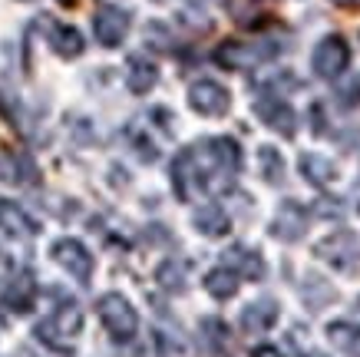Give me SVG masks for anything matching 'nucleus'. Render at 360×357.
Returning <instances> with one entry per match:
<instances>
[{
  "mask_svg": "<svg viewBox=\"0 0 360 357\" xmlns=\"http://www.w3.org/2000/svg\"><path fill=\"white\" fill-rule=\"evenodd\" d=\"M79 331H83V311H79L73 301H66L50 321H40V325H37V337H40L50 351H60V354H73L70 337H77Z\"/></svg>",
  "mask_w": 360,
  "mask_h": 357,
  "instance_id": "obj_1",
  "label": "nucleus"
},
{
  "mask_svg": "<svg viewBox=\"0 0 360 357\" xmlns=\"http://www.w3.org/2000/svg\"><path fill=\"white\" fill-rule=\"evenodd\" d=\"M96 311H99V321L106 325V331H110L116 341H132V337H136L139 318H136V308H132L122 294H103L96 304Z\"/></svg>",
  "mask_w": 360,
  "mask_h": 357,
  "instance_id": "obj_2",
  "label": "nucleus"
},
{
  "mask_svg": "<svg viewBox=\"0 0 360 357\" xmlns=\"http://www.w3.org/2000/svg\"><path fill=\"white\" fill-rule=\"evenodd\" d=\"M281 46L274 44H241V40H225L215 46V63L225 70H251V66L271 60Z\"/></svg>",
  "mask_w": 360,
  "mask_h": 357,
  "instance_id": "obj_3",
  "label": "nucleus"
},
{
  "mask_svg": "<svg viewBox=\"0 0 360 357\" xmlns=\"http://www.w3.org/2000/svg\"><path fill=\"white\" fill-rule=\"evenodd\" d=\"M347 63H350V46L338 33L324 37V40L314 46V54H311V70H314V76H321V80H338V76L347 70Z\"/></svg>",
  "mask_w": 360,
  "mask_h": 357,
  "instance_id": "obj_4",
  "label": "nucleus"
},
{
  "mask_svg": "<svg viewBox=\"0 0 360 357\" xmlns=\"http://www.w3.org/2000/svg\"><path fill=\"white\" fill-rule=\"evenodd\" d=\"M255 116L262 119L268 130L281 132L284 139H291L297 132V113L291 109V103L281 96H258L255 99Z\"/></svg>",
  "mask_w": 360,
  "mask_h": 357,
  "instance_id": "obj_5",
  "label": "nucleus"
},
{
  "mask_svg": "<svg viewBox=\"0 0 360 357\" xmlns=\"http://www.w3.org/2000/svg\"><path fill=\"white\" fill-rule=\"evenodd\" d=\"M188 106L195 109L198 116H225L231 106V96L215 80H198L188 87Z\"/></svg>",
  "mask_w": 360,
  "mask_h": 357,
  "instance_id": "obj_6",
  "label": "nucleus"
},
{
  "mask_svg": "<svg viewBox=\"0 0 360 357\" xmlns=\"http://www.w3.org/2000/svg\"><path fill=\"white\" fill-rule=\"evenodd\" d=\"M93 33H96V40L103 46H120L126 40V33H129V11H122V7H112V4H103L93 17Z\"/></svg>",
  "mask_w": 360,
  "mask_h": 357,
  "instance_id": "obj_7",
  "label": "nucleus"
},
{
  "mask_svg": "<svg viewBox=\"0 0 360 357\" xmlns=\"http://www.w3.org/2000/svg\"><path fill=\"white\" fill-rule=\"evenodd\" d=\"M317 255H324L330 265L344 271H360V238L350 232H338L317 245Z\"/></svg>",
  "mask_w": 360,
  "mask_h": 357,
  "instance_id": "obj_8",
  "label": "nucleus"
},
{
  "mask_svg": "<svg viewBox=\"0 0 360 357\" xmlns=\"http://www.w3.org/2000/svg\"><path fill=\"white\" fill-rule=\"evenodd\" d=\"M53 258H56V265H63L77 282H89V278H93V255L83 249V242H77V238H60L53 245Z\"/></svg>",
  "mask_w": 360,
  "mask_h": 357,
  "instance_id": "obj_9",
  "label": "nucleus"
},
{
  "mask_svg": "<svg viewBox=\"0 0 360 357\" xmlns=\"http://www.w3.org/2000/svg\"><path fill=\"white\" fill-rule=\"evenodd\" d=\"M0 298H4V304L13 308V311H30L33 298H37L33 275L30 271H17V275H11L7 282L0 284Z\"/></svg>",
  "mask_w": 360,
  "mask_h": 357,
  "instance_id": "obj_10",
  "label": "nucleus"
},
{
  "mask_svg": "<svg viewBox=\"0 0 360 357\" xmlns=\"http://www.w3.org/2000/svg\"><path fill=\"white\" fill-rule=\"evenodd\" d=\"M0 179L11 185H33L37 182V165H33L27 152L4 149V156H0Z\"/></svg>",
  "mask_w": 360,
  "mask_h": 357,
  "instance_id": "obj_11",
  "label": "nucleus"
},
{
  "mask_svg": "<svg viewBox=\"0 0 360 357\" xmlns=\"http://www.w3.org/2000/svg\"><path fill=\"white\" fill-rule=\"evenodd\" d=\"M304 225H307V212L304 206H297V202H281L278 208V215L271 222V232L284 242H297V238L304 235Z\"/></svg>",
  "mask_w": 360,
  "mask_h": 357,
  "instance_id": "obj_12",
  "label": "nucleus"
},
{
  "mask_svg": "<svg viewBox=\"0 0 360 357\" xmlns=\"http://www.w3.org/2000/svg\"><path fill=\"white\" fill-rule=\"evenodd\" d=\"M172 185H175V195H179L182 202H188L192 192L202 189V185H198V169H195V156H192V149L179 152V156L172 159Z\"/></svg>",
  "mask_w": 360,
  "mask_h": 357,
  "instance_id": "obj_13",
  "label": "nucleus"
},
{
  "mask_svg": "<svg viewBox=\"0 0 360 357\" xmlns=\"http://www.w3.org/2000/svg\"><path fill=\"white\" fill-rule=\"evenodd\" d=\"M0 232L11 238H30V235H37V222L17 202L0 199Z\"/></svg>",
  "mask_w": 360,
  "mask_h": 357,
  "instance_id": "obj_14",
  "label": "nucleus"
},
{
  "mask_svg": "<svg viewBox=\"0 0 360 357\" xmlns=\"http://www.w3.org/2000/svg\"><path fill=\"white\" fill-rule=\"evenodd\" d=\"M50 46H53L56 56H63V60H77L83 50H86V40H83V33L77 27H70V23H50Z\"/></svg>",
  "mask_w": 360,
  "mask_h": 357,
  "instance_id": "obj_15",
  "label": "nucleus"
},
{
  "mask_svg": "<svg viewBox=\"0 0 360 357\" xmlns=\"http://www.w3.org/2000/svg\"><path fill=\"white\" fill-rule=\"evenodd\" d=\"M297 169L304 175L311 185H330L338 179V169L330 159H324L321 152H301V159H297Z\"/></svg>",
  "mask_w": 360,
  "mask_h": 357,
  "instance_id": "obj_16",
  "label": "nucleus"
},
{
  "mask_svg": "<svg viewBox=\"0 0 360 357\" xmlns=\"http://www.w3.org/2000/svg\"><path fill=\"white\" fill-rule=\"evenodd\" d=\"M126 83H129V89L136 93V96H146V93L159 83V70H155L153 60H146V56H132Z\"/></svg>",
  "mask_w": 360,
  "mask_h": 357,
  "instance_id": "obj_17",
  "label": "nucleus"
},
{
  "mask_svg": "<svg viewBox=\"0 0 360 357\" xmlns=\"http://www.w3.org/2000/svg\"><path fill=\"white\" fill-rule=\"evenodd\" d=\"M192 222H195V228L202 232V235H208V238L229 235V228H231L229 215H225V208H219V206H202V208H195Z\"/></svg>",
  "mask_w": 360,
  "mask_h": 357,
  "instance_id": "obj_18",
  "label": "nucleus"
},
{
  "mask_svg": "<svg viewBox=\"0 0 360 357\" xmlns=\"http://www.w3.org/2000/svg\"><path fill=\"white\" fill-rule=\"evenodd\" d=\"M274 318H278V304L274 301H255L241 311V327L251 331V334H258V331H268V327L274 325Z\"/></svg>",
  "mask_w": 360,
  "mask_h": 357,
  "instance_id": "obj_19",
  "label": "nucleus"
},
{
  "mask_svg": "<svg viewBox=\"0 0 360 357\" xmlns=\"http://www.w3.org/2000/svg\"><path fill=\"white\" fill-rule=\"evenodd\" d=\"M225 268H238L245 278H262L264 275V261L258 251H248L241 249V245H235V249H229V255H225Z\"/></svg>",
  "mask_w": 360,
  "mask_h": 357,
  "instance_id": "obj_20",
  "label": "nucleus"
},
{
  "mask_svg": "<svg viewBox=\"0 0 360 357\" xmlns=\"http://www.w3.org/2000/svg\"><path fill=\"white\" fill-rule=\"evenodd\" d=\"M205 288L212 298H219V301H225V298H231V294L238 292V275L231 268H215V271H208L205 275Z\"/></svg>",
  "mask_w": 360,
  "mask_h": 357,
  "instance_id": "obj_21",
  "label": "nucleus"
},
{
  "mask_svg": "<svg viewBox=\"0 0 360 357\" xmlns=\"http://www.w3.org/2000/svg\"><path fill=\"white\" fill-rule=\"evenodd\" d=\"M328 337L340 347V351H347V354L360 357V327L347 325V321H338V325L328 327Z\"/></svg>",
  "mask_w": 360,
  "mask_h": 357,
  "instance_id": "obj_22",
  "label": "nucleus"
},
{
  "mask_svg": "<svg viewBox=\"0 0 360 357\" xmlns=\"http://www.w3.org/2000/svg\"><path fill=\"white\" fill-rule=\"evenodd\" d=\"M258 163H262L264 182H271V185H281L284 182V159H281V152H278V149L262 146V149H258Z\"/></svg>",
  "mask_w": 360,
  "mask_h": 357,
  "instance_id": "obj_23",
  "label": "nucleus"
},
{
  "mask_svg": "<svg viewBox=\"0 0 360 357\" xmlns=\"http://www.w3.org/2000/svg\"><path fill=\"white\" fill-rule=\"evenodd\" d=\"M334 99H338L340 109H357L360 106V76L350 73V76H344V80H338Z\"/></svg>",
  "mask_w": 360,
  "mask_h": 357,
  "instance_id": "obj_24",
  "label": "nucleus"
},
{
  "mask_svg": "<svg viewBox=\"0 0 360 357\" xmlns=\"http://www.w3.org/2000/svg\"><path fill=\"white\" fill-rule=\"evenodd\" d=\"M159 284H162L165 292H182L186 288V268L179 265V261H165V265H159Z\"/></svg>",
  "mask_w": 360,
  "mask_h": 357,
  "instance_id": "obj_25",
  "label": "nucleus"
},
{
  "mask_svg": "<svg viewBox=\"0 0 360 357\" xmlns=\"http://www.w3.org/2000/svg\"><path fill=\"white\" fill-rule=\"evenodd\" d=\"M202 331H205L208 341H212L215 347H221L225 344V337H229V331H225V325H221L219 318H205V321H202Z\"/></svg>",
  "mask_w": 360,
  "mask_h": 357,
  "instance_id": "obj_26",
  "label": "nucleus"
},
{
  "mask_svg": "<svg viewBox=\"0 0 360 357\" xmlns=\"http://www.w3.org/2000/svg\"><path fill=\"white\" fill-rule=\"evenodd\" d=\"M132 146L139 149V159H142V163H155V146H153L149 139H142V136H136V139H132Z\"/></svg>",
  "mask_w": 360,
  "mask_h": 357,
  "instance_id": "obj_27",
  "label": "nucleus"
},
{
  "mask_svg": "<svg viewBox=\"0 0 360 357\" xmlns=\"http://www.w3.org/2000/svg\"><path fill=\"white\" fill-rule=\"evenodd\" d=\"M321 113H324V106H321V103H314V106H311V116H314V132L317 136H324V119H321Z\"/></svg>",
  "mask_w": 360,
  "mask_h": 357,
  "instance_id": "obj_28",
  "label": "nucleus"
},
{
  "mask_svg": "<svg viewBox=\"0 0 360 357\" xmlns=\"http://www.w3.org/2000/svg\"><path fill=\"white\" fill-rule=\"evenodd\" d=\"M251 357H281V351L271 347V344H262V347H255V351H251Z\"/></svg>",
  "mask_w": 360,
  "mask_h": 357,
  "instance_id": "obj_29",
  "label": "nucleus"
},
{
  "mask_svg": "<svg viewBox=\"0 0 360 357\" xmlns=\"http://www.w3.org/2000/svg\"><path fill=\"white\" fill-rule=\"evenodd\" d=\"M334 4H338V7H354L357 0H334Z\"/></svg>",
  "mask_w": 360,
  "mask_h": 357,
  "instance_id": "obj_30",
  "label": "nucleus"
},
{
  "mask_svg": "<svg viewBox=\"0 0 360 357\" xmlns=\"http://www.w3.org/2000/svg\"><path fill=\"white\" fill-rule=\"evenodd\" d=\"M60 4H63V7H73V4H77V0H60Z\"/></svg>",
  "mask_w": 360,
  "mask_h": 357,
  "instance_id": "obj_31",
  "label": "nucleus"
},
{
  "mask_svg": "<svg viewBox=\"0 0 360 357\" xmlns=\"http://www.w3.org/2000/svg\"><path fill=\"white\" fill-rule=\"evenodd\" d=\"M0 327H4V321H0Z\"/></svg>",
  "mask_w": 360,
  "mask_h": 357,
  "instance_id": "obj_32",
  "label": "nucleus"
},
{
  "mask_svg": "<svg viewBox=\"0 0 360 357\" xmlns=\"http://www.w3.org/2000/svg\"><path fill=\"white\" fill-rule=\"evenodd\" d=\"M23 357H27V354H23Z\"/></svg>",
  "mask_w": 360,
  "mask_h": 357,
  "instance_id": "obj_33",
  "label": "nucleus"
}]
</instances>
